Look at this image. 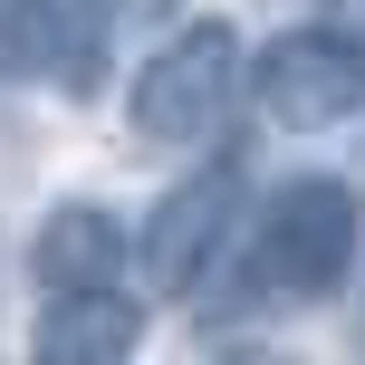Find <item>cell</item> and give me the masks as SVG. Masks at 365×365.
I'll return each instance as SVG.
<instances>
[{
  "mask_svg": "<svg viewBox=\"0 0 365 365\" xmlns=\"http://www.w3.org/2000/svg\"><path fill=\"white\" fill-rule=\"evenodd\" d=\"M356 250H365V202L356 182L336 173H298L269 192V212H259V240H250V279L269 298H289V308H317V298H336L356 279Z\"/></svg>",
  "mask_w": 365,
  "mask_h": 365,
  "instance_id": "obj_1",
  "label": "cell"
},
{
  "mask_svg": "<svg viewBox=\"0 0 365 365\" xmlns=\"http://www.w3.org/2000/svg\"><path fill=\"white\" fill-rule=\"evenodd\" d=\"M240 77H250V68H240V29H231V19H182L164 48L135 68L125 125L145 135V145H202V135L221 125V106H231Z\"/></svg>",
  "mask_w": 365,
  "mask_h": 365,
  "instance_id": "obj_2",
  "label": "cell"
},
{
  "mask_svg": "<svg viewBox=\"0 0 365 365\" xmlns=\"http://www.w3.org/2000/svg\"><path fill=\"white\" fill-rule=\"evenodd\" d=\"M250 96L279 135H327L365 115V38L336 29V19H308V29H279L269 48L250 58Z\"/></svg>",
  "mask_w": 365,
  "mask_h": 365,
  "instance_id": "obj_3",
  "label": "cell"
},
{
  "mask_svg": "<svg viewBox=\"0 0 365 365\" xmlns=\"http://www.w3.org/2000/svg\"><path fill=\"white\" fill-rule=\"evenodd\" d=\"M231 221H240V164H202V173H182L173 192L145 212V240H135V259H145V289H154V298L202 289V269L221 259Z\"/></svg>",
  "mask_w": 365,
  "mask_h": 365,
  "instance_id": "obj_4",
  "label": "cell"
},
{
  "mask_svg": "<svg viewBox=\"0 0 365 365\" xmlns=\"http://www.w3.org/2000/svg\"><path fill=\"white\" fill-rule=\"evenodd\" d=\"M0 77L96 96V77H106V19H96V0H0Z\"/></svg>",
  "mask_w": 365,
  "mask_h": 365,
  "instance_id": "obj_5",
  "label": "cell"
},
{
  "mask_svg": "<svg viewBox=\"0 0 365 365\" xmlns=\"http://www.w3.org/2000/svg\"><path fill=\"white\" fill-rule=\"evenodd\" d=\"M145 346V298L125 289H68L38 298L29 317V365H125Z\"/></svg>",
  "mask_w": 365,
  "mask_h": 365,
  "instance_id": "obj_6",
  "label": "cell"
},
{
  "mask_svg": "<svg viewBox=\"0 0 365 365\" xmlns=\"http://www.w3.org/2000/svg\"><path fill=\"white\" fill-rule=\"evenodd\" d=\"M29 279H38V298L125 289V221H115L106 202H58V212L29 231Z\"/></svg>",
  "mask_w": 365,
  "mask_h": 365,
  "instance_id": "obj_7",
  "label": "cell"
},
{
  "mask_svg": "<svg viewBox=\"0 0 365 365\" xmlns=\"http://www.w3.org/2000/svg\"><path fill=\"white\" fill-rule=\"evenodd\" d=\"M173 0H96V19H164Z\"/></svg>",
  "mask_w": 365,
  "mask_h": 365,
  "instance_id": "obj_8",
  "label": "cell"
}]
</instances>
